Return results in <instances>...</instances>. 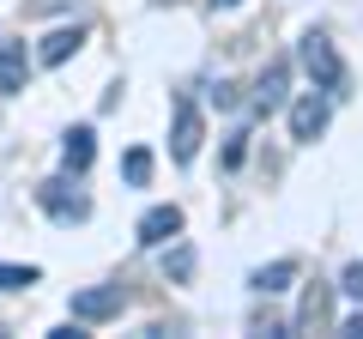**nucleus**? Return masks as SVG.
Listing matches in <instances>:
<instances>
[{
	"instance_id": "obj_1",
	"label": "nucleus",
	"mask_w": 363,
	"mask_h": 339,
	"mask_svg": "<svg viewBox=\"0 0 363 339\" xmlns=\"http://www.w3.org/2000/svg\"><path fill=\"white\" fill-rule=\"evenodd\" d=\"M297 61L309 67L315 91H345V61H339V49L321 37V30H309V37L297 43Z\"/></svg>"
},
{
	"instance_id": "obj_2",
	"label": "nucleus",
	"mask_w": 363,
	"mask_h": 339,
	"mask_svg": "<svg viewBox=\"0 0 363 339\" xmlns=\"http://www.w3.org/2000/svg\"><path fill=\"white\" fill-rule=\"evenodd\" d=\"M37 200H43V212L49 218H61V224H79V218H91V200L79 194L67 176H49V182L37 188Z\"/></svg>"
},
{
	"instance_id": "obj_3",
	"label": "nucleus",
	"mask_w": 363,
	"mask_h": 339,
	"mask_svg": "<svg viewBox=\"0 0 363 339\" xmlns=\"http://www.w3.org/2000/svg\"><path fill=\"white\" fill-rule=\"evenodd\" d=\"M200 140H206V121H200V109L182 97V104H176V128H169V157H176V164H194Z\"/></svg>"
},
{
	"instance_id": "obj_4",
	"label": "nucleus",
	"mask_w": 363,
	"mask_h": 339,
	"mask_svg": "<svg viewBox=\"0 0 363 339\" xmlns=\"http://www.w3.org/2000/svg\"><path fill=\"white\" fill-rule=\"evenodd\" d=\"M128 309V291L121 285H91V291H73V321H109V315Z\"/></svg>"
},
{
	"instance_id": "obj_5",
	"label": "nucleus",
	"mask_w": 363,
	"mask_h": 339,
	"mask_svg": "<svg viewBox=\"0 0 363 339\" xmlns=\"http://www.w3.org/2000/svg\"><path fill=\"white\" fill-rule=\"evenodd\" d=\"M285 91H291V67H285V61H272L267 73L255 79V97H248V109H255V116H279V109H285Z\"/></svg>"
},
{
	"instance_id": "obj_6",
	"label": "nucleus",
	"mask_w": 363,
	"mask_h": 339,
	"mask_svg": "<svg viewBox=\"0 0 363 339\" xmlns=\"http://www.w3.org/2000/svg\"><path fill=\"white\" fill-rule=\"evenodd\" d=\"M327 116H333V104H327V97H297V104H291V140H321V128H327Z\"/></svg>"
},
{
	"instance_id": "obj_7",
	"label": "nucleus",
	"mask_w": 363,
	"mask_h": 339,
	"mask_svg": "<svg viewBox=\"0 0 363 339\" xmlns=\"http://www.w3.org/2000/svg\"><path fill=\"white\" fill-rule=\"evenodd\" d=\"M30 85V55L25 43H0V97H18Z\"/></svg>"
},
{
	"instance_id": "obj_8",
	"label": "nucleus",
	"mask_w": 363,
	"mask_h": 339,
	"mask_svg": "<svg viewBox=\"0 0 363 339\" xmlns=\"http://www.w3.org/2000/svg\"><path fill=\"white\" fill-rule=\"evenodd\" d=\"M169 236H182V206H152L140 218V243L145 248H164Z\"/></svg>"
},
{
	"instance_id": "obj_9",
	"label": "nucleus",
	"mask_w": 363,
	"mask_h": 339,
	"mask_svg": "<svg viewBox=\"0 0 363 339\" xmlns=\"http://www.w3.org/2000/svg\"><path fill=\"white\" fill-rule=\"evenodd\" d=\"M79 49H85V30H79V25H61V30H49V37H43L37 61H43V67H61V61H73Z\"/></svg>"
},
{
	"instance_id": "obj_10",
	"label": "nucleus",
	"mask_w": 363,
	"mask_h": 339,
	"mask_svg": "<svg viewBox=\"0 0 363 339\" xmlns=\"http://www.w3.org/2000/svg\"><path fill=\"white\" fill-rule=\"evenodd\" d=\"M91 157H97V133H91V128H73V133L61 140V164L73 170V176H85Z\"/></svg>"
},
{
	"instance_id": "obj_11",
	"label": "nucleus",
	"mask_w": 363,
	"mask_h": 339,
	"mask_svg": "<svg viewBox=\"0 0 363 339\" xmlns=\"http://www.w3.org/2000/svg\"><path fill=\"white\" fill-rule=\"evenodd\" d=\"M327 309H333V285H309L303 291V309H297V333L327 327Z\"/></svg>"
},
{
	"instance_id": "obj_12",
	"label": "nucleus",
	"mask_w": 363,
	"mask_h": 339,
	"mask_svg": "<svg viewBox=\"0 0 363 339\" xmlns=\"http://www.w3.org/2000/svg\"><path fill=\"white\" fill-rule=\"evenodd\" d=\"M291 279H297V261H272V267H260V273L248 279V285H255L260 297H279V291H285Z\"/></svg>"
},
{
	"instance_id": "obj_13",
	"label": "nucleus",
	"mask_w": 363,
	"mask_h": 339,
	"mask_svg": "<svg viewBox=\"0 0 363 339\" xmlns=\"http://www.w3.org/2000/svg\"><path fill=\"white\" fill-rule=\"evenodd\" d=\"M121 176H128L133 188H145V182H152V152H145V145H133V152L121 157Z\"/></svg>"
},
{
	"instance_id": "obj_14",
	"label": "nucleus",
	"mask_w": 363,
	"mask_h": 339,
	"mask_svg": "<svg viewBox=\"0 0 363 339\" xmlns=\"http://www.w3.org/2000/svg\"><path fill=\"white\" fill-rule=\"evenodd\" d=\"M37 267H13V261H0V291H25V285H37Z\"/></svg>"
},
{
	"instance_id": "obj_15",
	"label": "nucleus",
	"mask_w": 363,
	"mask_h": 339,
	"mask_svg": "<svg viewBox=\"0 0 363 339\" xmlns=\"http://www.w3.org/2000/svg\"><path fill=\"white\" fill-rule=\"evenodd\" d=\"M339 291H351V297L363 303V261H351L345 273H339Z\"/></svg>"
},
{
	"instance_id": "obj_16",
	"label": "nucleus",
	"mask_w": 363,
	"mask_h": 339,
	"mask_svg": "<svg viewBox=\"0 0 363 339\" xmlns=\"http://www.w3.org/2000/svg\"><path fill=\"white\" fill-rule=\"evenodd\" d=\"M339 333H351V339H363V315H351V321L339 327Z\"/></svg>"
},
{
	"instance_id": "obj_17",
	"label": "nucleus",
	"mask_w": 363,
	"mask_h": 339,
	"mask_svg": "<svg viewBox=\"0 0 363 339\" xmlns=\"http://www.w3.org/2000/svg\"><path fill=\"white\" fill-rule=\"evenodd\" d=\"M212 6H236V0H212Z\"/></svg>"
}]
</instances>
